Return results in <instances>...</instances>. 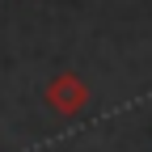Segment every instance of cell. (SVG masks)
Segmentation results:
<instances>
[{"label":"cell","instance_id":"obj_1","mask_svg":"<svg viewBox=\"0 0 152 152\" xmlns=\"http://www.w3.org/2000/svg\"><path fill=\"white\" fill-rule=\"evenodd\" d=\"M47 102H51V110H59V114H76L89 102V89H85V80L76 72H59L47 85Z\"/></svg>","mask_w":152,"mask_h":152}]
</instances>
